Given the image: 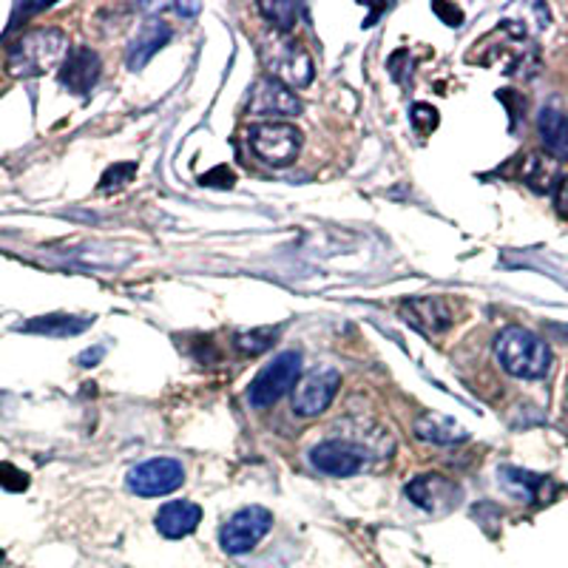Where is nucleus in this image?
<instances>
[{
    "mask_svg": "<svg viewBox=\"0 0 568 568\" xmlns=\"http://www.w3.org/2000/svg\"><path fill=\"white\" fill-rule=\"evenodd\" d=\"M200 520H202V509L194 504V500H171V504H165L160 511H156L154 524L162 537L180 540V537L194 535Z\"/></svg>",
    "mask_w": 568,
    "mask_h": 568,
    "instance_id": "nucleus-14",
    "label": "nucleus"
},
{
    "mask_svg": "<svg viewBox=\"0 0 568 568\" xmlns=\"http://www.w3.org/2000/svg\"><path fill=\"white\" fill-rule=\"evenodd\" d=\"M0 400H3V395H0Z\"/></svg>",
    "mask_w": 568,
    "mask_h": 568,
    "instance_id": "nucleus-32",
    "label": "nucleus"
},
{
    "mask_svg": "<svg viewBox=\"0 0 568 568\" xmlns=\"http://www.w3.org/2000/svg\"><path fill=\"white\" fill-rule=\"evenodd\" d=\"M409 120H413L415 131H418V134H424V136L433 134V131L438 129V123H440L438 111H435L433 105H426V103H415L413 111H409Z\"/></svg>",
    "mask_w": 568,
    "mask_h": 568,
    "instance_id": "nucleus-24",
    "label": "nucleus"
},
{
    "mask_svg": "<svg viewBox=\"0 0 568 568\" xmlns=\"http://www.w3.org/2000/svg\"><path fill=\"white\" fill-rule=\"evenodd\" d=\"M134 174H136L134 162H116V165H111V169L105 171L103 180H100V191H120V187H125L131 180H134Z\"/></svg>",
    "mask_w": 568,
    "mask_h": 568,
    "instance_id": "nucleus-23",
    "label": "nucleus"
},
{
    "mask_svg": "<svg viewBox=\"0 0 568 568\" xmlns=\"http://www.w3.org/2000/svg\"><path fill=\"white\" fill-rule=\"evenodd\" d=\"M278 327H256V329H247L242 336H236V349L245 355H262L265 349H271L273 344L278 342Z\"/></svg>",
    "mask_w": 568,
    "mask_h": 568,
    "instance_id": "nucleus-21",
    "label": "nucleus"
},
{
    "mask_svg": "<svg viewBox=\"0 0 568 568\" xmlns=\"http://www.w3.org/2000/svg\"><path fill=\"white\" fill-rule=\"evenodd\" d=\"M520 180L535 191V194H551L560 182V162L549 154H529L520 162Z\"/></svg>",
    "mask_w": 568,
    "mask_h": 568,
    "instance_id": "nucleus-19",
    "label": "nucleus"
},
{
    "mask_svg": "<svg viewBox=\"0 0 568 568\" xmlns=\"http://www.w3.org/2000/svg\"><path fill=\"white\" fill-rule=\"evenodd\" d=\"M298 375H302V353L298 349H287V353L276 355L262 373L253 378L247 398L256 409L273 407L278 398L291 387H296Z\"/></svg>",
    "mask_w": 568,
    "mask_h": 568,
    "instance_id": "nucleus-3",
    "label": "nucleus"
},
{
    "mask_svg": "<svg viewBox=\"0 0 568 568\" xmlns=\"http://www.w3.org/2000/svg\"><path fill=\"white\" fill-rule=\"evenodd\" d=\"M103 353H105V347H91V349H85V353L80 355V364H83V367H94V364H98L100 358H103Z\"/></svg>",
    "mask_w": 568,
    "mask_h": 568,
    "instance_id": "nucleus-29",
    "label": "nucleus"
},
{
    "mask_svg": "<svg viewBox=\"0 0 568 568\" xmlns=\"http://www.w3.org/2000/svg\"><path fill=\"white\" fill-rule=\"evenodd\" d=\"M258 12L265 14L278 32H291V29L296 27V14H298L296 3H287V0H282V3H262Z\"/></svg>",
    "mask_w": 568,
    "mask_h": 568,
    "instance_id": "nucleus-22",
    "label": "nucleus"
},
{
    "mask_svg": "<svg viewBox=\"0 0 568 568\" xmlns=\"http://www.w3.org/2000/svg\"><path fill=\"white\" fill-rule=\"evenodd\" d=\"M0 486L7 491H27L29 475L14 464H9V460H0Z\"/></svg>",
    "mask_w": 568,
    "mask_h": 568,
    "instance_id": "nucleus-25",
    "label": "nucleus"
},
{
    "mask_svg": "<svg viewBox=\"0 0 568 568\" xmlns=\"http://www.w3.org/2000/svg\"><path fill=\"white\" fill-rule=\"evenodd\" d=\"M433 9L438 18H444L446 23H449V27H460V23H464V12H460L458 7H453V3H435Z\"/></svg>",
    "mask_w": 568,
    "mask_h": 568,
    "instance_id": "nucleus-27",
    "label": "nucleus"
},
{
    "mask_svg": "<svg viewBox=\"0 0 568 568\" xmlns=\"http://www.w3.org/2000/svg\"><path fill=\"white\" fill-rule=\"evenodd\" d=\"M555 329H557V333H562V336L568 338V327H555Z\"/></svg>",
    "mask_w": 568,
    "mask_h": 568,
    "instance_id": "nucleus-30",
    "label": "nucleus"
},
{
    "mask_svg": "<svg viewBox=\"0 0 568 568\" xmlns=\"http://www.w3.org/2000/svg\"><path fill=\"white\" fill-rule=\"evenodd\" d=\"M415 435L420 440H429V444L438 446H453L469 440V433L449 415L440 413H424L418 420H415Z\"/></svg>",
    "mask_w": 568,
    "mask_h": 568,
    "instance_id": "nucleus-17",
    "label": "nucleus"
},
{
    "mask_svg": "<svg viewBox=\"0 0 568 568\" xmlns=\"http://www.w3.org/2000/svg\"><path fill=\"white\" fill-rule=\"evenodd\" d=\"M555 205H557V213H560L562 220H568V174L560 176V182H557Z\"/></svg>",
    "mask_w": 568,
    "mask_h": 568,
    "instance_id": "nucleus-28",
    "label": "nucleus"
},
{
    "mask_svg": "<svg viewBox=\"0 0 568 568\" xmlns=\"http://www.w3.org/2000/svg\"><path fill=\"white\" fill-rule=\"evenodd\" d=\"M233 182H236V174H233L227 165H220V169L207 171V174L200 180V185H205V187H220V185L222 187H233Z\"/></svg>",
    "mask_w": 568,
    "mask_h": 568,
    "instance_id": "nucleus-26",
    "label": "nucleus"
},
{
    "mask_svg": "<svg viewBox=\"0 0 568 568\" xmlns=\"http://www.w3.org/2000/svg\"><path fill=\"white\" fill-rule=\"evenodd\" d=\"M247 114L256 116H298L302 114V100L293 94L284 83L273 78H262L251 89L247 100Z\"/></svg>",
    "mask_w": 568,
    "mask_h": 568,
    "instance_id": "nucleus-9",
    "label": "nucleus"
},
{
    "mask_svg": "<svg viewBox=\"0 0 568 568\" xmlns=\"http://www.w3.org/2000/svg\"><path fill=\"white\" fill-rule=\"evenodd\" d=\"M400 316L424 336H440L453 324V313L440 296H418L400 302Z\"/></svg>",
    "mask_w": 568,
    "mask_h": 568,
    "instance_id": "nucleus-11",
    "label": "nucleus"
},
{
    "mask_svg": "<svg viewBox=\"0 0 568 568\" xmlns=\"http://www.w3.org/2000/svg\"><path fill=\"white\" fill-rule=\"evenodd\" d=\"M171 34H174V29H171L169 23H162V20H151V23H145L142 32L136 34L129 45V58H125L129 60V69L140 71L142 65L149 63V60L160 52L162 45L169 43Z\"/></svg>",
    "mask_w": 568,
    "mask_h": 568,
    "instance_id": "nucleus-16",
    "label": "nucleus"
},
{
    "mask_svg": "<svg viewBox=\"0 0 568 568\" xmlns=\"http://www.w3.org/2000/svg\"><path fill=\"white\" fill-rule=\"evenodd\" d=\"M100 71H103V60L94 49L89 45H74L65 54L63 65H60V83L63 89H69L71 94H85V91L94 89V83L100 80Z\"/></svg>",
    "mask_w": 568,
    "mask_h": 568,
    "instance_id": "nucleus-10",
    "label": "nucleus"
},
{
    "mask_svg": "<svg viewBox=\"0 0 568 568\" xmlns=\"http://www.w3.org/2000/svg\"><path fill=\"white\" fill-rule=\"evenodd\" d=\"M338 387H342V375L336 367L322 364V367L311 369L293 387V413L302 418H318L333 404Z\"/></svg>",
    "mask_w": 568,
    "mask_h": 568,
    "instance_id": "nucleus-6",
    "label": "nucleus"
},
{
    "mask_svg": "<svg viewBox=\"0 0 568 568\" xmlns=\"http://www.w3.org/2000/svg\"><path fill=\"white\" fill-rule=\"evenodd\" d=\"M247 140H251V149L258 160L282 169V165H291L296 160L304 136L291 123H256L247 131Z\"/></svg>",
    "mask_w": 568,
    "mask_h": 568,
    "instance_id": "nucleus-4",
    "label": "nucleus"
},
{
    "mask_svg": "<svg viewBox=\"0 0 568 568\" xmlns=\"http://www.w3.org/2000/svg\"><path fill=\"white\" fill-rule=\"evenodd\" d=\"M3 557H7V555H3V551H0V562H3Z\"/></svg>",
    "mask_w": 568,
    "mask_h": 568,
    "instance_id": "nucleus-31",
    "label": "nucleus"
},
{
    "mask_svg": "<svg viewBox=\"0 0 568 568\" xmlns=\"http://www.w3.org/2000/svg\"><path fill=\"white\" fill-rule=\"evenodd\" d=\"M129 489L140 497H162L185 484V469L174 458H151L136 464L125 478Z\"/></svg>",
    "mask_w": 568,
    "mask_h": 568,
    "instance_id": "nucleus-8",
    "label": "nucleus"
},
{
    "mask_svg": "<svg viewBox=\"0 0 568 568\" xmlns=\"http://www.w3.org/2000/svg\"><path fill=\"white\" fill-rule=\"evenodd\" d=\"M273 515L265 506H245L220 531V546L227 555H247L271 531Z\"/></svg>",
    "mask_w": 568,
    "mask_h": 568,
    "instance_id": "nucleus-7",
    "label": "nucleus"
},
{
    "mask_svg": "<svg viewBox=\"0 0 568 568\" xmlns=\"http://www.w3.org/2000/svg\"><path fill=\"white\" fill-rule=\"evenodd\" d=\"M404 491H407L409 500H413V504L424 511L453 509L460 497L458 486H455L453 480H446L444 475H435V471L413 478Z\"/></svg>",
    "mask_w": 568,
    "mask_h": 568,
    "instance_id": "nucleus-12",
    "label": "nucleus"
},
{
    "mask_svg": "<svg viewBox=\"0 0 568 568\" xmlns=\"http://www.w3.org/2000/svg\"><path fill=\"white\" fill-rule=\"evenodd\" d=\"M495 355L506 373L515 378H526V382L542 378L551 367L549 344L526 327H506L495 338Z\"/></svg>",
    "mask_w": 568,
    "mask_h": 568,
    "instance_id": "nucleus-2",
    "label": "nucleus"
},
{
    "mask_svg": "<svg viewBox=\"0 0 568 568\" xmlns=\"http://www.w3.org/2000/svg\"><path fill=\"white\" fill-rule=\"evenodd\" d=\"M265 63L271 65L273 80L284 83L287 89L296 85V89H304V85H311L313 78H316V71H313V60L307 54L302 43H293V40L284 38H273L267 40L265 45Z\"/></svg>",
    "mask_w": 568,
    "mask_h": 568,
    "instance_id": "nucleus-5",
    "label": "nucleus"
},
{
    "mask_svg": "<svg viewBox=\"0 0 568 568\" xmlns=\"http://www.w3.org/2000/svg\"><path fill=\"white\" fill-rule=\"evenodd\" d=\"M69 54V38L63 29H32L9 49V71L14 78H38L63 65Z\"/></svg>",
    "mask_w": 568,
    "mask_h": 568,
    "instance_id": "nucleus-1",
    "label": "nucleus"
},
{
    "mask_svg": "<svg viewBox=\"0 0 568 568\" xmlns=\"http://www.w3.org/2000/svg\"><path fill=\"white\" fill-rule=\"evenodd\" d=\"M537 131L549 156H555L557 162L568 160V114H562L560 109H542L537 116Z\"/></svg>",
    "mask_w": 568,
    "mask_h": 568,
    "instance_id": "nucleus-20",
    "label": "nucleus"
},
{
    "mask_svg": "<svg viewBox=\"0 0 568 568\" xmlns=\"http://www.w3.org/2000/svg\"><path fill=\"white\" fill-rule=\"evenodd\" d=\"M500 484L509 495L520 497L526 504H537V500H549L551 484L542 475H535V471L517 469V466H500Z\"/></svg>",
    "mask_w": 568,
    "mask_h": 568,
    "instance_id": "nucleus-15",
    "label": "nucleus"
},
{
    "mask_svg": "<svg viewBox=\"0 0 568 568\" xmlns=\"http://www.w3.org/2000/svg\"><path fill=\"white\" fill-rule=\"evenodd\" d=\"M311 460L318 471L333 475V478H349L364 464L362 453L355 446L344 444V440H324V444L313 446Z\"/></svg>",
    "mask_w": 568,
    "mask_h": 568,
    "instance_id": "nucleus-13",
    "label": "nucleus"
},
{
    "mask_svg": "<svg viewBox=\"0 0 568 568\" xmlns=\"http://www.w3.org/2000/svg\"><path fill=\"white\" fill-rule=\"evenodd\" d=\"M94 324L91 316H65V313H52V316L29 318L27 324H20V333H38V336L52 338H71L80 336Z\"/></svg>",
    "mask_w": 568,
    "mask_h": 568,
    "instance_id": "nucleus-18",
    "label": "nucleus"
}]
</instances>
